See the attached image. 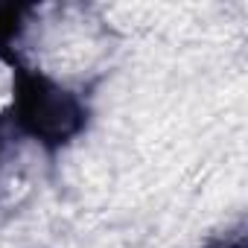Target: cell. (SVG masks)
Segmentation results:
<instances>
[{
  "label": "cell",
  "mask_w": 248,
  "mask_h": 248,
  "mask_svg": "<svg viewBox=\"0 0 248 248\" xmlns=\"http://www.w3.org/2000/svg\"><path fill=\"white\" fill-rule=\"evenodd\" d=\"M9 111L18 132L44 146L67 143L82 132L88 114L76 91L44 73H18Z\"/></svg>",
  "instance_id": "cell-1"
}]
</instances>
